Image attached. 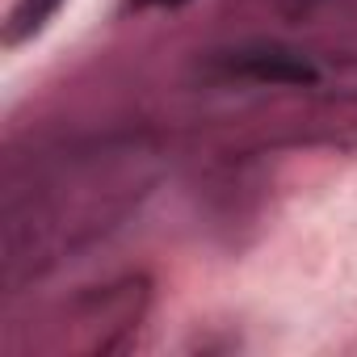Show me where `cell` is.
<instances>
[{
  "label": "cell",
  "instance_id": "6da1fadb",
  "mask_svg": "<svg viewBox=\"0 0 357 357\" xmlns=\"http://www.w3.org/2000/svg\"><path fill=\"white\" fill-rule=\"evenodd\" d=\"M231 68L240 76H252L261 84H315L319 72L307 55L298 51H286V47H248V51H236Z\"/></svg>",
  "mask_w": 357,
  "mask_h": 357
},
{
  "label": "cell",
  "instance_id": "7a4b0ae2",
  "mask_svg": "<svg viewBox=\"0 0 357 357\" xmlns=\"http://www.w3.org/2000/svg\"><path fill=\"white\" fill-rule=\"evenodd\" d=\"M59 9H63V0H17V9L9 17V43H26L43 34Z\"/></svg>",
  "mask_w": 357,
  "mask_h": 357
},
{
  "label": "cell",
  "instance_id": "3957f363",
  "mask_svg": "<svg viewBox=\"0 0 357 357\" xmlns=\"http://www.w3.org/2000/svg\"><path fill=\"white\" fill-rule=\"evenodd\" d=\"M135 9H181V5H190V0H130Z\"/></svg>",
  "mask_w": 357,
  "mask_h": 357
}]
</instances>
